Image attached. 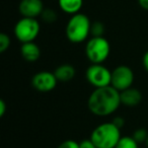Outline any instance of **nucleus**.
I'll return each mask as SVG.
<instances>
[{
	"mask_svg": "<svg viewBox=\"0 0 148 148\" xmlns=\"http://www.w3.org/2000/svg\"><path fill=\"white\" fill-rule=\"evenodd\" d=\"M120 91L112 85L95 88L87 99V108L92 115L108 117L118 111L121 106Z\"/></svg>",
	"mask_w": 148,
	"mask_h": 148,
	"instance_id": "f257e3e1",
	"label": "nucleus"
},
{
	"mask_svg": "<svg viewBox=\"0 0 148 148\" xmlns=\"http://www.w3.org/2000/svg\"><path fill=\"white\" fill-rule=\"evenodd\" d=\"M121 137V129L111 121L97 125L89 138L97 148H115Z\"/></svg>",
	"mask_w": 148,
	"mask_h": 148,
	"instance_id": "f03ea898",
	"label": "nucleus"
},
{
	"mask_svg": "<svg viewBox=\"0 0 148 148\" xmlns=\"http://www.w3.org/2000/svg\"><path fill=\"white\" fill-rule=\"evenodd\" d=\"M91 23L83 13L73 14L66 25L65 34L68 41L73 44H79L87 40L90 35Z\"/></svg>",
	"mask_w": 148,
	"mask_h": 148,
	"instance_id": "7ed1b4c3",
	"label": "nucleus"
},
{
	"mask_svg": "<svg viewBox=\"0 0 148 148\" xmlns=\"http://www.w3.org/2000/svg\"><path fill=\"white\" fill-rule=\"evenodd\" d=\"M84 51L91 64H103L111 53V45L105 37H91L86 42Z\"/></svg>",
	"mask_w": 148,
	"mask_h": 148,
	"instance_id": "20e7f679",
	"label": "nucleus"
},
{
	"mask_svg": "<svg viewBox=\"0 0 148 148\" xmlns=\"http://www.w3.org/2000/svg\"><path fill=\"white\" fill-rule=\"evenodd\" d=\"M40 23L37 18L32 17H23L14 25L13 33L16 39L21 44L27 42H35L40 34Z\"/></svg>",
	"mask_w": 148,
	"mask_h": 148,
	"instance_id": "39448f33",
	"label": "nucleus"
},
{
	"mask_svg": "<svg viewBox=\"0 0 148 148\" xmlns=\"http://www.w3.org/2000/svg\"><path fill=\"white\" fill-rule=\"evenodd\" d=\"M87 82L95 88L111 85L112 71L103 64H90L85 71Z\"/></svg>",
	"mask_w": 148,
	"mask_h": 148,
	"instance_id": "423d86ee",
	"label": "nucleus"
},
{
	"mask_svg": "<svg viewBox=\"0 0 148 148\" xmlns=\"http://www.w3.org/2000/svg\"><path fill=\"white\" fill-rule=\"evenodd\" d=\"M134 78L135 75L131 67L127 65H119L112 71L111 85L121 92L129 87H132Z\"/></svg>",
	"mask_w": 148,
	"mask_h": 148,
	"instance_id": "0eeeda50",
	"label": "nucleus"
},
{
	"mask_svg": "<svg viewBox=\"0 0 148 148\" xmlns=\"http://www.w3.org/2000/svg\"><path fill=\"white\" fill-rule=\"evenodd\" d=\"M58 79L54 72L40 71L32 78V86L40 92H50L57 86Z\"/></svg>",
	"mask_w": 148,
	"mask_h": 148,
	"instance_id": "6e6552de",
	"label": "nucleus"
},
{
	"mask_svg": "<svg viewBox=\"0 0 148 148\" xmlns=\"http://www.w3.org/2000/svg\"><path fill=\"white\" fill-rule=\"evenodd\" d=\"M18 9L23 17L37 18L43 12L44 4L42 0H21Z\"/></svg>",
	"mask_w": 148,
	"mask_h": 148,
	"instance_id": "1a4fd4ad",
	"label": "nucleus"
},
{
	"mask_svg": "<svg viewBox=\"0 0 148 148\" xmlns=\"http://www.w3.org/2000/svg\"><path fill=\"white\" fill-rule=\"evenodd\" d=\"M120 97H121V103L128 108L137 107L142 101L141 91L135 87H129V88L121 91Z\"/></svg>",
	"mask_w": 148,
	"mask_h": 148,
	"instance_id": "9d476101",
	"label": "nucleus"
},
{
	"mask_svg": "<svg viewBox=\"0 0 148 148\" xmlns=\"http://www.w3.org/2000/svg\"><path fill=\"white\" fill-rule=\"evenodd\" d=\"M21 55L27 62H37L41 57V49L35 42L23 43L21 46Z\"/></svg>",
	"mask_w": 148,
	"mask_h": 148,
	"instance_id": "9b49d317",
	"label": "nucleus"
},
{
	"mask_svg": "<svg viewBox=\"0 0 148 148\" xmlns=\"http://www.w3.org/2000/svg\"><path fill=\"white\" fill-rule=\"evenodd\" d=\"M54 74H55L58 81L68 82V81L72 80L75 77L76 70H75V67L73 65H71V64H61V65L55 68Z\"/></svg>",
	"mask_w": 148,
	"mask_h": 148,
	"instance_id": "f8f14e48",
	"label": "nucleus"
},
{
	"mask_svg": "<svg viewBox=\"0 0 148 148\" xmlns=\"http://www.w3.org/2000/svg\"><path fill=\"white\" fill-rule=\"evenodd\" d=\"M62 11L68 14H76L83 5V0H58Z\"/></svg>",
	"mask_w": 148,
	"mask_h": 148,
	"instance_id": "ddd939ff",
	"label": "nucleus"
},
{
	"mask_svg": "<svg viewBox=\"0 0 148 148\" xmlns=\"http://www.w3.org/2000/svg\"><path fill=\"white\" fill-rule=\"evenodd\" d=\"M115 148H139V143L132 136H122Z\"/></svg>",
	"mask_w": 148,
	"mask_h": 148,
	"instance_id": "4468645a",
	"label": "nucleus"
},
{
	"mask_svg": "<svg viewBox=\"0 0 148 148\" xmlns=\"http://www.w3.org/2000/svg\"><path fill=\"white\" fill-rule=\"evenodd\" d=\"M41 18L46 23H54L58 18V14L52 8H44L41 14Z\"/></svg>",
	"mask_w": 148,
	"mask_h": 148,
	"instance_id": "2eb2a0df",
	"label": "nucleus"
},
{
	"mask_svg": "<svg viewBox=\"0 0 148 148\" xmlns=\"http://www.w3.org/2000/svg\"><path fill=\"white\" fill-rule=\"evenodd\" d=\"M105 25L101 21H95L91 23L90 27V36L91 37H103L105 34Z\"/></svg>",
	"mask_w": 148,
	"mask_h": 148,
	"instance_id": "dca6fc26",
	"label": "nucleus"
},
{
	"mask_svg": "<svg viewBox=\"0 0 148 148\" xmlns=\"http://www.w3.org/2000/svg\"><path fill=\"white\" fill-rule=\"evenodd\" d=\"M132 137L135 139V141H137V143H145L148 137V131L144 128H138L133 132Z\"/></svg>",
	"mask_w": 148,
	"mask_h": 148,
	"instance_id": "f3484780",
	"label": "nucleus"
},
{
	"mask_svg": "<svg viewBox=\"0 0 148 148\" xmlns=\"http://www.w3.org/2000/svg\"><path fill=\"white\" fill-rule=\"evenodd\" d=\"M10 38L4 33L0 34V53H4L10 47Z\"/></svg>",
	"mask_w": 148,
	"mask_h": 148,
	"instance_id": "a211bd4d",
	"label": "nucleus"
},
{
	"mask_svg": "<svg viewBox=\"0 0 148 148\" xmlns=\"http://www.w3.org/2000/svg\"><path fill=\"white\" fill-rule=\"evenodd\" d=\"M57 148H79V142L75 140H65Z\"/></svg>",
	"mask_w": 148,
	"mask_h": 148,
	"instance_id": "6ab92c4d",
	"label": "nucleus"
},
{
	"mask_svg": "<svg viewBox=\"0 0 148 148\" xmlns=\"http://www.w3.org/2000/svg\"><path fill=\"white\" fill-rule=\"evenodd\" d=\"M79 148H97V147L91 141L90 138H89V139H84L81 142H79Z\"/></svg>",
	"mask_w": 148,
	"mask_h": 148,
	"instance_id": "aec40b11",
	"label": "nucleus"
},
{
	"mask_svg": "<svg viewBox=\"0 0 148 148\" xmlns=\"http://www.w3.org/2000/svg\"><path fill=\"white\" fill-rule=\"evenodd\" d=\"M112 122H113L118 128H120V129H122V128L125 126V119H124L123 117H121V116L114 117V119L112 120Z\"/></svg>",
	"mask_w": 148,
	"mask_h": 148,
	"instance_id": "412c9836",
	"label": "nucleus"
},
{
	"mask_svg": "<svg viewBox=\"0 0 148 148\" xmlns=\"http://www.w3.org/2000/svg\"><path fill=\"white\" fill-rule=\"evenodd\" d=\"M7 111V105L4 99H0V118H2Z\"/></svg>",
	"mask_w": 148,
	"mask_h": 148,
	"instance_id": "4be33fe9",
	"label": "nucleus"
},
{
	"mask_svg": "<svg viewBox=\"0 0 148 148\" xmlns=\"http://www.w3.org/2000/svg\"><path fill=\"white\" fill-rule=\"evenodd\" d=\"M142 65H143V68L145 69V71L148 73V51H146L144 53L143 57H142Z\"/></svg>",
	"mask_w": 148,
	"mask_h": 148,
	"instance_id": "5701e85b",
	"label": "nucleus"
},
{
	"mask_svg": "<svg viewBox=\"0 0 148 148\" xmlns=\"http://www.w3.org/2000/svg\"><path fill=\"white\" fill-rule=\"evenodd\" d=\"M140 6L145 10H148V0H138Z\"/></svg>",
	"mask_w": 148,
	"mask_h": 148,
	"instance_id": "b1692460",
	"label": "nucleus"
},
{
	"mask_svg": "<svg viewBox=\"0 0 148 148\" xmlns=\"http://www.w3.org/2000/svg\"><path fill=\"white\" fill-rule=\"evenodd\" d=\"M145 143H146V145H147V147H148V137H147V140H146Z\"/></svg>",
	"mask_w": 148,
	"mask_h": 148,
	"instance_id": "393cba45",
	"label": "nucleus"
}]
</instances>
